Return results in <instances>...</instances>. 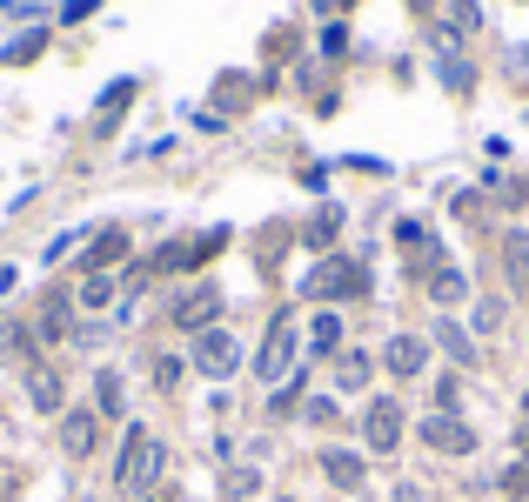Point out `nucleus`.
Masks as SVG:
<instances>
[{
    "label": "nucleus",
    "instance_id": "1",
    "mask_svg": "<svg viewBox=\"0 0 529 502\" xmlns=\"http://www.w3.org/2000/svg\"><path fill=\"white\" fill-rule=\"evenodd\" d=\"M302 295H315V302H342V295H369V268L349 262V255H329V262L309 268V282H302Z\"/></svg>",
    "mask_w": 529,
    "mask_h": 502
},
{
    "label": "nucleus",
    "instance_id": "2",
    "mask_svg": "<svg viewBox=\"0 0 529 502\" xmlns=\"http://www.w3.org/2000/svg\"><path fill=\"white\" fill-rule=\"evenodd\" d=\"M155 476H161V442L148 436V429H128V442H121V469H114L121 496H141Z\"/></svg>",
    "mask_w": 529,
    "mask_h": 502
},
{
    "label": "nucleus",
    "instance_id": "3",
    "mask_svg": "<svg viewBox=\"0 0 529 502\" xmlns=\"http://www.w3.org/2000/svg\"><path fill=\"white\" fill-rule=\"evenodd\" d=\"M362 436H369L375 456L402 449V402H396V395H375L369 409H362Z\"/></svg>",
    "mask_w": 529,
    "mask_h": 502
},
{
    "label": "nucleus",
    "instance_id": "4",
    "mask_svg": "<svg viewBox=\"0 0 529 502\" xmlns=\"http://www.w3.org/2000/svg\"><path fill=\"white\" fill-rule=\"evenodd\" d=\"M195 369L215 375V382H221V375H235V369H242V342H235L228 328H201V335H195Z\"/></svg>",
    "mask_w": 529,
    "mask_h": 502
},
{
    "label": "nucleus",
    "instance_id": "5",
    "mask_svg": "<svg viewBox=\"0 0 529 502\" xmlns=\"http://www.w3.org/2000/svg\"><path fill=\"white\" fill-rule=\"evenodd\" d=\"M295 369V322H275L268 328V342H262V355H255V375H262V382H282V375Z\"/></svg>",
    "mask_w": 529,
    "mask_h": 502
},
{
    "label": "nucleus",
    "instance_id": "6",
    "mask_svg": "<svg viewBox=\"0 0 529 502\" xmlns=\"http://www.w3.org/2000/svg\"><path fill=\"white\" fill-rule=\"evenodd\" d=\"M416 436L429 442L436 456H469V449H476V436H469V422H456V415H429V422H422Z\"/></svg>",
    "mask_w": 529,
    "mask_h": 502
},
{
    "label": "nucleus",
    "instance_id": "7",
    "mask_svg": "<svg viewBox=\"0 0 529 502\" xmlns=\"http://www.w3.org/2000/svg\"><path fill=\"white\" fill-rule=\"evenodd\" d=\"M215 315H221V295H215V288H188V295L175 302V328H188V335L215 328Z\"/></svg>",
    "mask_w": 529,
    "mask_h": 502
},
{
    "label": "nucleus",
    "instance_id": "8",
    "mask_svg": "<svg viewBox=\"0 0 529 502\" xmlns=\"http://www.w3.org/2000/svg\"><path fill=\"white\" fill-rule=\"evenodd\" d=\"M382 362H389L396 375H422V362H429V342H422V335H396Z\"/></svg>",
    "mask_w": 529,
    "mask_h": 502
},
{
    "label": "nucleus",
    "instance_id": "9",
    "mask_svg": "<svg viewBox=\"0 0 529 502\" xmlns=\"http://www.w3.org/2000/svg\"><path fill=\"white\" fill-rule=\"evenodd\" d=\"M121 255H128V235H121V228H101V235H94V248H88V275H108Z\"/></svg>",
    "mask_w": 529,
    "mask_h": 502
},
{
    "label": "nucleus",
    "instance_id": "10",
    "mask_svg": "<svg viewBox=\"0 0 529 502\" xmlns=\"http://www.w3.org/2000/svg\"><path fill=\"white\" fill-rule=\"evenodd\" d=\"M322 476H329L335 489H362V456H349V449H329V456H322Z\"/></svg>",
    "mask_w": 529,
    "mask_h": 502
},
{
    "label": "nucleus",
    "instance_id": "11",
    "mask_svg": "<svg viewBox=\"0 0 529 502\" xmlns=\"http://www.w3.org/2000/svg\"><path fill=\"white\" fill-rule=\"evenodd\" d=\"M94 429H101V422H94V409H74V415H67V429H61L67 456H88V449H94Z\"/></svg>",
    "mask_w": 529,
    "mask_h": 502
},
{
    "label": "nucleus",
    "instance_id": "12",
    "mask_svg": "<svg viewBox=\"0 0 529 502\" xmlns=\"http://www.w3.org/2000/svg\"><path fill=\"white\" fill-rule=\"evenodd\" d=\"M429 295H436L442 308H456V302H463V295H469V282H463V268H449V262H442L436 275H429Z\"/></svg>",
    "mask_w": 529,
    "mask_h": 502
},
{
    "label": "nucleus",
    "instance_id": "13",
    "mask_svg": "<svg viewBox=\"0 0 529 502\" xmlns=\"http://www.w3.org/2000/svg\"><path fill=\"white\" fill-rule=\"evenodd\" d=\"M369 375H375V362H369V355H362V349H349V355H342V362H335V382H342V389H362Z\"/></svg>",
    "mask_w": 529,
    "mask_h": 502
},
{
    "label": "nucleus",
    "instance_id": "14",
    "mask_svg": "<svg viewBox=\"0 0 529 502\" xmlns=\"http://www.w3.org/2000/svg\"><path fill=\"white\" fill-rule=\"evenodd\" d=\"M309 349L315 355H335V349H342V322H335V315H315V322H309Z\"/></svg>",
    "mask_w": 529,
    "mask_h": 502
},
{
    "label": "nucleus",
    "instance_id": "15",
    "mask_svg": "<svg viewBox=\"0 0 529 502\" xmlns=\"http://www.w3.org/2000/svg\"><path fill=\"white\" fill-rule=\"evenodd\" d=\"M27 389H34V409H61V382H54L47 369H34V375H27Z\"/></svg>",
    "mask_w": 529,
    "mask_h": 502
},
{
    "label": "nucleus",
    "instance_id": "16",
    "mask_svg": "<svg viewBox=\"0 0 529 502\" xmlns=\"http://www.w3.org/2000/svg\"><path fill=\"white\" fill-rule=\"evenodd\" d=\"M436 342L449 349V362H476V349H469V335H463L456 322H442V328H436Z\"/></svg>",
    "mask_w": 529,
    "mask_h": 502
},
{
    "label": "nucleus",
    "instance_id": "17",
    "mask_svg": "<svg viewBox=\"0 0 529 502\" xmlns=\"http://www.w3.org/2000/svg\"><path fill=\"white\" fill-rule=\"evenodd\" d=\"M335 228H342V215H335V208H322V215L309 221V248H329V241H335Z\"/></svg>",
    "mask_w": 529,
    "mask_h": 502
},
{
    "label": "nucleus",
    "instance_id": "18",
    "mask_svg": "<svg viewBox=\"0 0 529 502\" xmlns=\"http://www.w3.org/2000/svg\"><path fill=\"white\" fill-rule=\"evenodd\" d=\"M114 302V282L108 275H88V282H81V308H108Z\"/></svg>",
    "mask_w": 529,
    "mask_h": 502
},
{
    "label": "nucleus",
    "instance_id": "19",
    "mask_svg": "<svg viewBox=\"0 0 529 502\" xmlns=\"http://www.w3.org/2000/svg\"><path fill=\"white\" fill-rule=\"evenodd\" d=\"M94 389H101V415H121V375L101 369V382H94Z\"/></svg>",
    "mask_w": 529,
    "mask_h": 502
},
{
    "label": "nucleus",
    "instance_id": "20",
    "mask_svg": "<svg viewBox=\"0 0 529 502\" xmlns=\"http://www.w3.org/2000/svg\"><path fill=\"white\" fill-rule=\"evenodd\" d=\"M503 262H509V275H516V282H529V241H523V235L503 248Z\"/></svg>",
    "mask_w": 529,
    "mask_h": 502
},
{
    "label": "nucleus",
    "instance_id": "21",
    "mask_svg": "<svg viewBox=\"0 0 529 502\" xmlns=\"http://www.w3.org/2000/svg\"><path fill=\"white\" fill-rule=\"evenodd\" d=\"M47 47V34H21V41H7V61H34Z\"/></svg>",
    "mask_w": 529,
    "mask_h": 502
},
{
    "label": "nucleus",
    "instance_id": "22",
    "mask_svg": "<svg viewBox=\"0 0 529 502\" xmlns=\"http://www.w3.org/2000/svg\"><path fill=\"white\" fill-rule=\"evenodd\" d=\"M442 81H449V88H469V67L456 61V54H442Z\"/></svg>",
    "mask_w": 529,
    "mask_h": 502
},
{
    "label": "nucleus",
    "instance_id": "23",
    "mask_svg": "<svg viewBox=\"0 0 529 502\" xmlns=\"http://www.w3.org/2000/svg\"><path fill=\"white\" fill-rule=\"evenodd\" d=\"M449 14H456V27H476L483 14H476V0H449Z\"/></svg>",
    "mask_w": 529,
    "mask_h": 502
},
{
    "label": "nucleus",
    "instance_id": "24",
    "mask_svg": "<svg viewBox=\"0 0 529 502\" xmlns=\"http://www.w3.org/2000/svg\"><path fill=\"white\" fill-rule=\"evenodd\" d=\"M322 7H349V0H322Z\"/></svg>",
    "mask_w": 529,
    "mask_h": 502
},
{
    "label": "nucleus",
    "instance_id": "25",
    "mask_svg": "<svg viewBox=\"0 0 529 502\" xmlns=\"http://www.w3.org/2000/svg\"><path fill=\"white\" fill-rule=\"evenodd\" d=\"M523 415H529V395H523Z\"/></svg>",
    "mask_w": 529,
    "mask_h": 502
}]
</instances>
